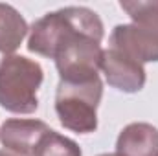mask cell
<instances>
[{"label":"cell","instance_id":"obj_11","mask_svg":"<svg viewBox=\"0 0 158 156\" xmlns=\"http://www.w3.org/2000/svg\"><path fill=\"white\" fill-rule=\"evenodd\" d=\"M98 156H116V154H109V153H105V154H98Z\"/></svg>","mask_w":158,"mask_h":156},{"label":"cell","instance_id":"obj_1","mask_svg":"<svg viewBox=\"0 0 158 156\" xmlns=\"http://www.w3.org/2000/svg\"><path fill=\"white\" fill-rule=\"evenodd\" d=\"M103 22L99 15L85 6H68L46 13L31 24L28 50L42 57L53 59L57 51L72 46L81 39L103 40Z\"/></svg>","mask_w":158,"mask_h":156},{"label":"cell","instance_id":"obj_8","mask_svg":"<svg viewBox=\"0 0 158 156\" xmlns=\"http://www.w3.org/2000/svg\"><path fill=\"white\" fill-rule=\"evenodd\" d=\"M30 28L24 17L11 6L0 2V53L13 55V51L22 44Z\"/></svg>","mask_w":158,"mask_h":156},{"label":"cell","instance_id":"obj_4","mask_svg":"<svg viewBox=\"0 0 158 156\" xmlns=\"http://www.w3.org/2000/svg\"><path fill=\"white\" fill-rule=\"evenodd\" d=\"M44 72L37 61L24 55H4L0 61V107L13 114H31L39 107Z\"/></svg>","mask_w":158,"mask_h":156},{"label":"cell","instance_id":"obj_10","mask_svg":"<svg viewBox=\"0 0 158 156\" xmlns=\"http://www.w3.org/2000/svg\"><path fill=\"white\" fill-rule=\"evenodd\" d=\"M0 156H20V154L11 153V151H7V149H0Z\"/></svg>","mask_w":158,"mask_h":156},{"label":"cell","instance_id":"obj_5","mask_svg":"<svg viewBox=\"0 0 158 156\" xmlns=\"http://www.w3.org/2000/svg\"><path fill=\"white\" fill-rule=\"evenodd\" d=\"M101 72L105 74L107 83L121 90L125 94H134L140 92L145 84V68L143 64H140L138 61L127 57L125 53H121L118 50H103V57H101V64H99Z\"/></svg>","mask_w":158,"mask_h":156},{"label":"cell","instance_id":"obj_7","mask_svg":"<svg viewBox=\"0 0 158 156\" xmlns=\"http://www.w3.org/2000/svg\"><path fill=\"white\" fill-rule=\"evenodd\" d=\"M116 156H158V129L143 121L129 123L116 140Z\"/></svg>","mask_w":158,"mask_h":156},{"label":"cell","instance_id":"obj_2","mask_svg":"<svg viewBox=\"0 0 158 156\" xmlns=\"http://www.w3.org/2000/svg\"><path fill=\"white\" fill-rule=\"evenodd\" d=\"M119 7L132 18L110 33V48L143 63H158V0H121Z\"/></svg>","mask_w":158,"mask_h":156},{"label":"cell","instance_id":"obj_3","mask_svg":"<svg viewBox=\"0 0 158 156\" xmlns=\"http://www.w3.org/2000/svg\"><path fill=\"white\" fill-rule=\"evenodd\" d=\"M103 96L99 76L59 81L55 92V112L59 123L77 134H90L98 129V107Z\"/></svg>","mask_w":158,"mask_h":156},{"label":"cell","instance_id":"obj_9","mask_svg":"<svg viewBox=\"0 0 158 156\" xmlns=\"http://www.w3.org/2000/svg\"><path fill=\"white\" fill-rule=\"evenodd\" d=\"M33 156H83V151L74 140L50 129L39 140Z\"/></svg>","mask_w":158,"mask_h":156},{"label":"cell","instance_id":"obj_6","mask_svg":"<svg viewBox=\"0 0 158 156\" xmlns=\"http://www.w3.org/2000/svg\"><path fill=\"white\" fill-rule=\"evenodd\" d=\"M50 130V127L40 119H6L0 127V143L20 156H33L39 140Z\"/></svg>","mask_w":158,"mask_h":156}]
</instances>
